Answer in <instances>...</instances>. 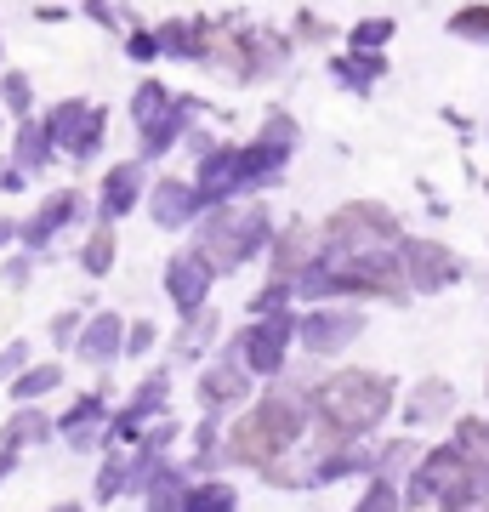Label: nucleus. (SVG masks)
I'll return each mask as SVG.
<instances>
[{
    "label": "nucleus",
    "instance_id": "nucleus-1",
    "mask_svg": "<svg viewBox=\"0 0 489 512\" xmlns=\"http://www.w3.org/2000/svg\"><path fill=\"white\" fill-rule=\"evenodd\" d=\"M308 410L319 421V456L359 444L364 433H376L381 421L393 416V382L381 370H330L325 382L308 393Z\"/></svg>",
    "mask_w": 489,
    "mask_h": 512
},
{
    "label": "nucleus",
    "instance_id": "nucleus-2",
    "mask_svg": "<svg viewBox=\"0 0 489 512\" xmlns=\"http://www.w3.org/2000/svg\"><path fill=\"white\" fill-rule=\"evenodd\" d=\"M296 148H279L268 137H256V143H217L211 154L200 160L194 171V188H200V205H228V200H251L262 188H273L285 177V165Z\"/></svg>",
    "mask_w": 489,
    "mask_h": 512
},
{
    "label": "nucleus",
    "instance_id": "nucleus-3",
    "mask_svg": "<svg viewBox=\"0 0 489 512\" xmlns=\"http://www.w3.org/2000/svg\"><path fill=\"white\" fill-rule=\"evenodd\" d=\"M308 393H296V387H279V393H262V399L234 421V433H228V461L239 467H268L273 456H285L302 444L308 433Z\"/></svg>",
    "mask_w": 489,
    "mask_h": 512
},
{
    "label": "nucleus",
    "instance_id": "nucleus-4",
    "mask_svg": "<svg viewBox=\"0 0 489 512\" xmlns=\"http://www.w3.org/2000/svg\"><path fill=\"white\" fill-rule=\"evenodd\" d=\"M273 211L262 200H228V205H211L200 211V228H194V251L211 262V274H234L245 268L256 251L273 245Z\"/></svg>",
    "mask_w": 489,
    "mask_h": 512
},
{
    "label": "nucleus",
    "instance_id": "nucleus-5",
    "mask_svg": "<svg viewBox=\"0 0 489 512\" xmlns=\"http://www.w3.org/2000/svg\"><path fill=\"white\" fill-rule=\"evenodd\" d=\"M404 222L393 205L381 200H353L336 205L319 228V256H364V251H399Z\"/></svg>",
    "mask_w": 489,
    "mask_h": 512
},
{
    "label": "nucleus",
    "instance_id": "nucleus-6",
    "mask_svg": "<svg viewBox=\"0 0 489 512\" xmlns=\"http://www.w3.org/2000/svg\"><path fill=\"white\" fill-rule=\"evenodd\" d=\"M290 46L296 40L290 35H273V29H245V23H234V29H217V52H211V63H222V69L234 74V80H268V74H279L290 63Z\"/></svg>",
    "mask_w": 489,
    "mask_h": 512
},
{
    "label": "nucleus",
    "instance_id": "nucleus-7",
    "mask_svg": "<svg viewBox=\"0 0 489 512\" xmlns=\"http://www.w3.org/2000/svg\"><path fill=\"white\" fill-rule=\"evenodd\" d=\"M290 342H296V313L273 308V313H256L251 325L228 342V353H234L251 376H279V370H285Z\"/></svg>",
    "mask_w": 489,
    "mask_h": 512
},
{
    "label": "nucleus",
    "instance_id": "nucleus-8",
    "mask_svg": "<svg viewBox=\"0 0 489 512\" xmlns=\"http://www.w3.org/2000/svg\"><path fill=\"white\" fill-rule=\"evenodd\" d=\"M399 268H404V285L421 296L433 291H450L455 279H461V256L450 245H438V239H421V234H404L399 239Z\"/></svg>",
    "mask_w": 489,
    "mask_h": 512
},
{
    "label": "nucleus",
    "instance_id": "nucleus-9",
    "mask_svg": "<svg viewBox=\"0 0 489 512\" xmlns=\"http://www.w3.org/2000/svg\"><path fill=\"white\" fill-rule=\"evenodd\" d=\"M364 336V313L359 308H313L296 319V342L313 353V359H336L347 342Z\"/></svg>",
    "mask_w": 489,
    "mask_h": 512
},
{
    "label": "nucleus",
    "instance_id": "nucleus-10",
    "mask_svg": "<svg viewBox=\"0 0 489 512\" xmlns=\"http://www.w3.org/2000/svg\"><path fill=\"white\" fill-rule=\"evenodd\" d=\"M461 473H467V467H461V450H455V444L421 450L416 467H410V478H404V501H410V507H438V495L450 490Z\"/></svg>",
    "mask_w": 489,
    "mask_h": 512
},
{
    "label": "nucleus",
    "instance_id": "nucleus-11",
    "mask_svg": "<svg viewBox=\"0 0 489 512\" xmlns=\"http://www.w3.org/2000/svg\"><path fill=\"white\" fill-rule=\"evenodd\" d=\"M211 285H217V274H211V262H205L200 251H177L171 262H165V296L177 302V313H182V319L205 308V296H211Z\"/></svg>",
    "mask_w": 489,
    "mask_h": 512
},
{
    "label": "nucleus",
    "instance_id": "nucleus-12",
    "mask_svg": "<svg viewBox=\"0 0 489 512\" xmlns=\"http://www.w3.org/2000/svg\"><path fill=\"white\" fill-rule=\"evenodd\" d=\"M200 188H194V177H154V188H148V217H154V228H188V222H200Z\"/></svg>",
    "mask_w": 489,
    "mask_h": 512
},
{
    "label": "nucleus",
    "instance_id": "nucleus-13",
    "mask_svg": "<svg viewBox=\"0 0 489 512\" xmlns=\"http://www.w3.org/2000/svg\"><path fill=\"white\" fill-rule=\"evenodd\" d=\"M251 399V370L239 365L234 353H222V359H211L200 376V404L211 410V416H222V410H234V404Z\"/></svg>",
    "mask_w": 489,
    "mask_h": 512
},
{
    "label": "nucleus",
    "instance_id": "nucleus-14",
    "mask_svg": "<svg viewBox=\"0 0 489 512\" xmlns=\"http://www.w3.org/2000/svg\"><path fill=\"white\" fill-rule=\"evenodd\" d=\"M143 188H148V165L143 160L109 165V177H103V188H97V211H103V222L131 217V211L143 205Z\"/></svg>",
    "mask_w": 489,
    "mask_h": 512
},
{
    "label": "nucleus",
    "instance_id": "nucleus-15",
    "mask_svg": "<svg viewBox=\"0 0 489 512\" xmlns=\"http://www.w3.org/2000/svg\"><path fill=\"white\" fill-rule=\"evenodd\" d=\"M154 35H160V57H177V63H211V52H217V23L211 18H171Z\"/></svg>",
    "mask_w": 489,
    "mask_h": 512
},
{
    "label": "nucleus",
    "instance_id": "nucleus-16",
    "mask_svg": "<svg viewBox=\"0 0 489 512\" xmlns=\"http://www.w3.org/2000/svg\"><path fill=\"white\" fill-rule=\"evenodd\" d=\"M80 211H86V194H80V188H57V194H46V200H40L35 217L18 228V239L29 245V251H40V245H52L57 228H69Z\"/></svg>",
    "mask_w": 489,
    "mask_h": 512
},
{
    "label": "nucleus",
    "instance_id": "nucleus-17",
    "mask_svg": "<svg viewBox=\"0 0 489 512\" xmlns=\"http://www.w3.org/2000/svg\"><path fill=\"white\" fill-rule=\"evenodd\" d=\"M165 393H171V376H165V370H154V376H148V382L137 387V393H131L126 410H120V416L109 421V439H114V444L137 439V433H143L148 421H154V416L165 410Z\"/></svg>",
    "mask_w": 489,
    "mask_h": 512
},
{
    "label": "nucleus",
    "instance_id": "nucleus-18",
    "mask_svg": "<svg viewBox=\"0 0 489 512\" xmlns=\"http://www.w3.org/2000/svg\"><path fill=\"white\" fill-rule=\"evenodd\" d=\"M194 114H200V103H194V97H177V109L165 114V120H154V126L137 131V160H143V165L148 160H165V154L194 131Z\"/></svg>",
    "mask_w": 489,
    "mask_h": 512
},
{
    "label": "nucleus",
    "instance_id": "nucleus-19",
    "mask_svg": "<svg viewBox=\"0 0 489 512\" xmlns=\"http://www.w3.org/2000/svg\"><path fill=\"white\" fill-rule=\"evenodd\" d=\"M120 348H126V319H120V313H97V319H86V330L74 336V353H80L86 365H109V359H120Z\"/></svg>",
    "mask_w": 489,
    "mask_h": 512
},
{
    "label": "nucleus",
    "instance_id": "nucleus-20",
    "mask_svg": "<svg viewBox=\"0 0 489 512\" xmlns=\"http://www.w3.org/2000/svg\"><path fill=\"white\" fill-rule=\"evenodd\" d=\"M330 80L342 86V92H370L387 80V52H336L330 57Z\"/></svg>",
    "mask_w": 489,
    "mask_h": 512
},
{
    "label": "nucleus",
    "instance_id": "nucleus-21",
    "mask_svg": "<svg viewBox=\"0 0 489 512\" xmlns=\"http://www.w3.org/2000/svg\"><path fill=\"white\" fill-rule=\"evenodd\" d=\"M57 160V143L52 131H46V120H18V143H12V165H18L23 177H35V171H46V165Z\"/></svg>",
    "mask_w": 489,
    "mask_h": 512
},
{
    "label": "nucleus",
    "instance_id": "nucleus-22",
    "mask_svg": "<svg viewBox=\"0 0 489 512\" xmlns=\"http://www.w3.org/2000/svg\"><path fill=\"white\" fill-rule=\"evenodd\" d=\"M450 410H455V387L438 382V376H427L421 387H410V399H404V421H410V427L450 421Z\"/></svg>",
    "mask_w": 489,
    "mask_h": 512
},
{
    "label": "nucleus",
    "instance_id": "nucleus-23",
    "mask_svg": "<svg viewBox=\"0 0 489 512\" xmlns=\"http://www.w3.org/2000/svg\"><path fill=\"white\" fill-rule=\"evenodd\" d=\"M455 450H461V467H467L472 478H484L489 484V421H478V416H461L455 421Z\"/></svg>",
    "mask_w": 489,
    "mask_h": 512
},
{
    "label": "nucleus",
    "instance_id": "nucleus-24",
    "mask_svg": "<svg viewBox=\"0 0 489 512\" xmlns=\"http://www.w3.org/2000/svg\"><path fill=\"white\" fill-rule=\"evenodd\" d=\"M171 109H177V92H171L165 80H137V86H131V126L137 131L165 120Z\"/></svg>",
    "mask_w": 489,
    "mask_h": 512
},
{
    "label": "nucleus",
    "instance_id": "nucleus-25",
    "mask_svg": "<svg viewBox=\"0 0 489 512\" xmlns=\"http://www.w3.org/2000/svg\"><path fill=\"white\" fill-rule=\"evenodd\" d=\"M114 256H120V239H114V222H97L86 234V245H80V268H86V279H103L114 268Z\"/></svg>",
    "mask_w": 489,
    "mask_h": 512
},
{
    "label": "nucleus",
    "instance_id": "nucleus-26",
    "mask_svg": "<svg viewBox=\"0 0 489 512\" xmlns=\"http://www.w3.org/2000/svg\"><path fill=\"white\" fill-rule=\"evenodd\" d=\"M143 495H148V507H143V512H177V507H182V495H188V473L165 461L160 473L143 484Z\"/></svg>",
    "mask_w": 489,
    "mask_h": 512
},
{
    "label": "nucleus",
    "instance_id": "nucleus-27",
    "mask_svg": "<svg viewBox=\"0 0 489 512\" xmlns=\"http://www.w3.org/2000/svg\"><path fill=\"white\" fill-rule=\"evenodd\" d=\"M97 427H103V399L91 393V399H80L69 416H63V439H69L74 450H86V444H97Z\"/></svg>",
    "mask_w": 489,
    "mask_h": 512
},
{
    "label": "nucleus",
    "instance_id": "nucleus-28",
    "mask_svg": "<svg viewBox=\"0 0 489 512\" xmlns=\"http://www.w3.org/2000/svg\"><path fill=\"white\" fill-rule=\"evenodd\" d=\"M177 512H239V495H234V484H222V478L188 484V495H182Z\"/></svg>",
    "mask_w": 489,
    "mask_h": 512
},
{
    "label": "nucleus",
    "instance_id": "nucleus-29",
    "mask_svg": "<svg viewBox=\"0 0 489 512\" xmlns=\"http://www.w3.org/2000/svg\"><path fill=\"white\" fill-rule=\"evenodd\" d=\"M0 114H12V120H29L35 114V80L23 69L0 74Z\"/></svg>",
    "mask_w": 489,
    "mask_h": 512
},
{
    "label": "nucleus",
    "instance_id": "nucleus-30",
    "mask_svg": "<svg viewBox=\"0 0 489 512\" xmlns=\"http://www.w3.org/2000/svg\"><path fill=\"white\" fill-rule=\"evenodd\" d=\"M103 137H109V109H97V103H91L86 126L69 137V148H63V154H69V160H97V154H103Z\"/></svg>",
    "mask_w": 489,
    "mask_h": 512
},
{
    "label": "nucleus",
    "instance_id": "nucleus-31",
    "mask_svg": "<svg viewBox=\"0 0 489 512\" xmlns=\"http://www.w3.org/2000/svg\"><path fill=\"white\" fill-rule=\"evenodd\" d=\"M450 35L467 46H489V0H467L450 12Z\"/></svg>",
    "mask_w": 489,
    "mask_h": 512
},
{
    "label": "nucleus",
    "instance_id": "nucleus-32",
    "mask_svg": "<svg viewBox=\"0 0 489 512\" xmlns=\"http://www.w3.org/2000/svg\"><path fill=\"white\" fill-rule=\"evenodd\" d=\"M438 507L444 512H489V484L484 478H472V473H461L450 490L438 495Z\"/></svg>",
    "mask_w": 489,
    "mask_h": 512
},
{
    "label": "nucleus",
    "instance_id": "nucleus-33",
    "mask_svg": "<svg viewBox=\"0 0 489 512\" xmlns=\"http://www.w3.org/2000/svg\"><path fill=\"white\" fill-rule=\"evenodd\" d=\"M416 456H421V450H416V439H387V444L376 450V467H370V473H376V478H393V484H399V473L410 478Z\"/></svg>",
    "mask_w": 489,
    "mask_h": 512
},
{
    "label": "nucleus",
    "instance_id": "nucleus-34",
    "mask_svg": "<svg viewBox=\"0 0 489 512\" xmlns=\"http://www.w3.org/2000/svg\"><path fill=\"white\" fill-rule=\"evenodd\" d=\"M399 35L393 18H359L347 29V52H387V40Z\"/></svg>",
    "mask_w": 489,
    "mask_h": 512
},
{
    "label": "nucleus",
    "instance_id": "nucleus-35",
    "mask_svg": "<svg viewBox=\"0 0 489 512\" xmlns=\"http://www.w3.org/2000/svg\"><path fill=\"white\" fill-rule=\"evenodd\" d=\"M211 336H217V313H188V330L177 336V359H200L211 348Z\"/></svg>",
    "mask_w": 489,
    "mask_h": 512
},
{
    "label": "nucleus",
    "instance_id": "nucleus-36",
    "mask_svg": "<svg viewBox=\"0 0 489 512\" xmlns=\"http://www.w3.org/2000/svg\"><path fill=\"white\" fill-rule=\"evenodd\" d=\"M353 512H404V490L393 484V478L370 473V484H364V495L353 501Z\"/></svg>",
    "mask_w": 489,
    "mask_h": 512
},
{
    "label": "nucleus",
    "instance_id": "nucleus-37",
    "mask_svg": "<svg viewBox=\"0 0 489 512\" xmlns=\"http://www.w3.org/2000/svg\"><path fill=\"white\" fill-rule=\"evenodd\" d=\"M63 382V365H40V370H18L12 376V399H46Z\"/></svg>",
    "mask_w": 489,
    "mask_h": 512
},
{
    "label": "nucleus",
    "instance_id": "nucleus-38",
    "mask_svg": "<svg viewBox=\"0 0 489 512\" xmlns=\"http://www.w3.org/2000/svg\"><path fill=\"white\" fill-rule=\"evenodd\" d=\"M46 433H52V421L40 416V410H23V416L6 421V450H23V444L46 439Z\"/></svg>",
    "mask_w": 489,
    "mask_h": 512
},
{
    "label": "nucleus",
    "instance_id": "nucleus-39",
    "mask_svg": "<svg viewBox=\"0 0 489 512\" xmlns=\"http://www.w3.org/2000/svg\"><path fill=\"white\" fill-rule=\"evenodd\" d=\"M290 40H296V46H330L336 29H330L319 12H296V18H290Z\"/></svg>",
    "mask_w": 489,
    "mask_h": 512
},
{
    "label": "nucleus",
    "instance_id": "nucleus-40",
    "mask_svg": "<svg viewBox=\"0 0 489 512\" xmlns=\"http://www.w3.org/2000/svg\"><path fill=\"white\" fill-rule=\"evenodd\" d=\"M262 137H268V143H279V148H296L302 126H296V114H290V109H268V114H262Z\"/></svg>",
    "mask_w": 489,
    "mask_h": 512
},
{
    "label": "nucleus",
    "instance_id": "nucleus-41",
    "mask_svg": "<svg viewBox=\"0 0 489 512\" xmlns=\"http://www.w3.org/2000/svg\"><path fill=\"white\" fill-rule=\"evenodd\" d=\"M126 57H131V63H154V57H160V35H154V29H131V35H126Z\"/></svg>",
    "mask_w": 489,
    "mask_h": 512
},
{
    "label": "nucleus",
    "instance_id": "nucleus-42",
    "mask_svg": "<svg viewBox=\"0 0 489 512\" xmlns=\"http://www.w3.org/2000/svg\"><path fill=\"white\" fill-rule=\"evenodd\" d=\"M126 490V456H114L103 473H97V501H114V495Z\"/></svg>",
    "mask_w": 489,
    "mask_h": 512
},
{
    "label": "nucleus",
    "instance_id": "nucleus-43",
    "mask_svg": "<svg viewBox=\"0 0 489 512\" xmlns=\"http://www.w3.org/2000/svg\"><path fill=\"white\" fill-rule=\"evenodd\" d=\"M154 336H160V330L148 325V319H137V325L126 330V348H120V353H131V359H143V353L154 348Z\"/></svg>",
    "mask_w": 489,
    "mask_h": 512
},
{
    "label": "nucleus",
    "instance_id": "nucleus-44",
    "mask_svg": "<svg viewBox=\"0 0 489 512\" xmlns=\"http://www.w3.org/2000/svg\"><path fill=\"white\" fill-rule=\"evenodd\" d=\"M80 12H86L91 23H103V29H120V12H114L109 0H86V6H80Z\"/></svg>",
    "mask_w": 489,
    "mask_h": 512
},
{
    "label": "nucleus",
    "instance_id": "nucleus-45",
    "mask_svg": "<svg viewBox=\"0 0 489 512\" xmlns=\"http://www.w3.org/2000/svg\"><path fill=\"white\" fill-rule=\"evenodd\" d=\"M74 336H80V313H57V319H52V342H63V348H69Z\"/></svg>",
    "mask_w": 489,
    "mask_h": 512
},
{
    "label": "nucleus",
    "instance_id": "nucleus-46",
    "mask_svg": "<svg viewBox=\"0 0 489 512\" xmlns=\"http://www.w3.org/2000/svg\"><path fill=\"white\" fill-rule=\"evenodd\" d=\"M23 359H29V348H23V342H12V348L0 353V376L12 382V376H18V370H23Z\"/></svg>",
    "mask_w": 489,
    "mask_h": 512
},
{
    "label": "nucleus",
    "instance_id": "nucleus-47",
    "mask_svg": "<svg viewBox=\"0 0 489 512\" xmlns=\"http://www.w3.org/2000/svg\"><path fill=\"white\" fill-rule=\"evenodd\" d=\"M12 188H23V171L12 160H0V194H12Z\"/></svg>",
    "mask_w": 489,
    "mask_h": 512
},
{
    "label": "nucleus",
    "instance_id": "nucleus-48",
    "mask_svg": "<svg viewBox=\"0 0 489 512\" xmlns=\"http://www.w3.org/2000/svg\"><path fill=\"white\" fill-rule=\"evenodd\" d=\"M23 279H29V256H12L6 262V285H23Z\"/></svg>",
    "mask_w": 489,
    "mask_h": 512
},
{
    "label": "nucleus",
    "instance_id": "nucleus-49",
    "mask_svg": "<svg viewBox=\"0 0 489 512\" xmlns=\"http://www.w3.org/2000/svg\"><path fill=\"white\" fill-rule=\"evenodd\" d=\"M12 467H18V450H0V478L12 473Z\"/></svg>",
    "mask_w": 489,
    "mask_h": 512
},
{
    "label": "nucleus",
    "instance_id": "nucleus-50",
    "mask_svg": "<svg viewBox=\"0 0 489 512\" xmlns=\"http://www.w3.org/2000/svg\"><path fill=\"white\" fill-rule=\"evenodd\" d=\"M12 234H18V222H0V245H6Z\"/></svg>",
    "mask_w": 489,
    "mask_h": 512
},
{
    "label": "nucleus",
    "instance_id": "nucleus-51",
    "mask_svg": "<svg viewBox=\"0 0 489 512\" xmlns=\"http://www.w3.org/2000/svg\"><path fill=\"white\" fill-rule=\"evenodd\" d=\"M52 512H80V501H63V507H52Z\"/></svg>",
    "mask_w": 489,
    "mask_h": 512
},
{
    "label": "nucleus",
    "instance_id": "nucleus-52",
    "mask_svg": "<svg viewBox=\"0 0 489 512\" xmlns=\"http://www.w3.org/2000/svg\"><path fill=\"white\" fill-rule=\"evenodd\" d=\"M484 131H489V126H484Z\"/></svg>",
    "mask_w": 489,
    "mask_h": 512
}]
</instances>
